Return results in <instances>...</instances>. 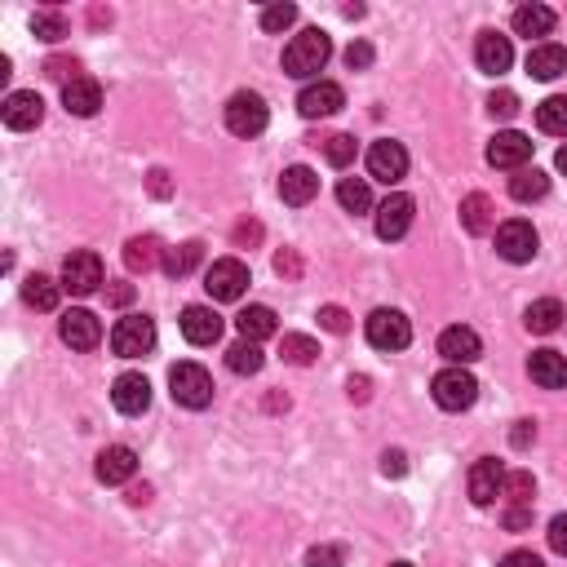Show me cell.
Wrapping results in <instances>:
<instances>
[{"label":"cell","instance_id":"obj_1","mask_svg":"<svg viewBox=\"0 0 567 567\" xmlns=\"http://www.w3.org/2000/svg\"><path fill=\"white\" fill-rule=\"evenodd\" d=\"M328 58H333V40L319 32V27H306L302 36L288 40V49H284V76L311 80V76H319V71H324Z\"/></svg>","mask_w":567,"mask_h":567},{"label":"cell","instance_id":"obj_2","mask_svg":"<svg viewBox=\"0 0 567 567\" xmlns=\"http://www.w3.org/2000/svg\"><path fill=\"white\" fill-rule=\"evenodd\" d=\"M169 395L182 408H209L213 404V377L200 364H173L169 368Z\"/></svg>","mask_w":567,"mask_h":567},{"label":"cell","instance_id":"obj_3","mask_svg":"<svg viewBox=\"0 0 567 567\" xmlns=\"http://www.w3.org/2000/svg\"><path fill=\"white\" fill-rule=\"evenodd\" d=\"M111 350L120 359H142L156 350V319L147 315H125L116 328H111Z\"/></svg>","mask_w":567,"mask_h":567},{"label":"cell","instance_id":"obj_4","mask_svg":"<svg viewBox=\"0 0 567 567\" xmlns=\"http://www.w3.org/2000/svg\"><path fill=\"white\" fill-rule=\"evenodd\" d=\"M430 395L443 412H466L474 399H479V381H474L466 368H443V373L430 381Z\"/></svg>","mask_w":567,"mask_h":567},{"label":"cell","instance_id":"obj_5","mask_svg":"<svg viewBox=\"0 0 567 567\" xmlns=\"http://www.w3.org/2000/svg\"><path fill=\"white\" fill-rule=\"evenodd\" d=\"M266 120H271V111H266L262 94L240 89V94L226 102V129H231L235 138H257V133L266 129Z\"/></svg>","mask_w":567,"mask_h":567},{"label":"cell","instance_id":"obj_6","mask_svg":"<svg viewBox=\"0 0 567 567\" xmlns=\"http://www.w3.org/2000/svg\"><path fill=\"white\" fill-rule=\"evenodd\" d=\"M204 288H209L213 302H240L244 288H249V266L240 257H222L204 271Z\"/></svg>","mask_w":567,"mask_h":567},{"label":"cell","instance_id":"obj_7","mask_svg":"<svg viewBox=\"0 0 567 567\" xmlns=\"http://www.w3.org/2000/svg\"><path fill=\"white\" fill-rule=\"evenodd\" d=\"M536 249H541V240H536V226L532 222L510 218V222L497 226V253L505 257V262L523 266V262H532V257H536Z\"/></svg>","mask_w":567,"mask_h":567},{"label":"cell","instance_id":"obj_8","mask_svg":"<svg viewBox=\"0 0 567 567\" xmlns=\"http://www.w3.org/2000/svg\"><path fill=\"white\" fill-rule=\"evenodd\" d=\"M368 342H373L377 350H404L412 342V324H408V315L404 311H373L368 315Z\"/></svg>","mask_w":567,"mask_h":567},{"label":"cell","instance_id":"obj_9","mask_svg":"<svg viewBox=\"0 0 567 567\" xmlns=\"http://www.w3.org/2000/svg\"><path fill=\"white\" fill-rule=\"evenodd\" d=\"M98 284H102V257L89 249H76L63 262V288L76 297H89V293H98Z\"/></svg>","mask_w":567,"mask_h":567},{"label":"cell","instance_id":"obj_10","mask_svg":"<svg viewBox=\"0 0 567 567\" xmlns=\"http://www.w3.org/2000/svg\"><path fill=\"white\" fill-rule=\"evenodd\" d=\"M368 173H373L377 182H386V187H395V182L408 173V151H404V142H395V138L373 142V147H368Z\"/></svg>","mask_w":567,"mask_h":567},{"label":"cell","instance_id":"obj_11","mask_svg":"<svg viewBox=\"0 0 567 567\" xmlns=\"http://www.w3.org/2000/svg\"><path fill=\"white\" fill-rule=\"evenodd\" d=\"M342 107H346V94H342V85H333V80H315V85H306L302 94H297V111H302L306 120H328Z\"/></svg>","mask_w":567,"mask_h":567},{"label":"cell","instance_id":"obj_12","mask_svg":"<svg viewBox=\"0 0 567 567\" xmlns=\"http://www.w3.org/2000/svg\"><path fill=\"white\" fill-rule=\"evenodd\" d=\"M412 213H417L412 195H404V191L386 195V200L377 204V235L381 240H404L408 226H412Z\"/></svg>","mask_w":567,"mask_h":567},{"label":"cell","instance_id":"obj_13","mask_svg":"<svg viewBox=\"0 0 567 567\" xmlns=\"http://www.w3.org/2000/svg\"><path fill=\"white\" fill-rule=\"evenodd\" d=\"M528 160H532V138H523V133L505 129V133H497V138L488 142V164H492V169L519 173V169H528Z\"/></svg>","mask_w":567,"mask_h":567},{"label":"cell","instance_id":"obj_14","mask_svg":"<svg viewBox=\"0 0 567 567\" xmlns=\"http://www.w3.org/2000/svg\"><path fill=\"white\" fill-rule=\"evenodd\" d=\"M111 404L125 412V417H142L151 408V381L142 373H120L116 386H111Z\"/></svg>","mask_w":567,"mask_h":567},{"label":"cell","instance_id":"obj_15","mask_svg":"<svg viewBox=\"0 0 567 567\" xmlns=\"http://www.w3.org/2000/svg\"><path fill=\"white\" fill-rule=\"evenodd\" d=\"M439 355L448 359L452 368H466V364H474V359L483 355V342H479V333L474 328H443L439 333Z\"/></svg>","mask_w":567,"mask_h":567},{"label":"cell","instance_id":"obj_16","mask_svg":"<svg viewBox=\"0 0 567 567\" xmlns=\"http://www.w3.org/2000/svg\"><path fill=\"white\" fill-rule=\"evenodd\" d=\"M58 337H63L71 350H94L102 342V324L94 311H67L58 319Z\"/></svg>","mask_w":567,"mask_h":567},{"label":"cell","instance_id":"obj_17","mask_svg":"<svg viewBox=\"0 0 567 567\" xmlns=\"http://www.w3.org/2000/svg\"><path fill=\"white\" fill-rule=\"evenodd\" d=\"M0 120H5L9 129H36L40 120H45V102H40L36 89H18V94L5 98V107H0Z\"/></svg>","mask_w":567,"mask_h":567},{"label":"cell","instance_id":"obj_18","mask_svg":"<svg viewBox=\"0 0 567 567\" xmlns=\"http://www.w3.org/2000/svg\"><path fill=\"white\" fill-rule=\"evenodd\" d=\"M501 488H505V466L497 457H483V461H474V470H470V501L474 505H492L501 497Z\"/></svg>","mask_w":567,"mask_h":567},{"label":"cell","instance_id":"obj_19","mask_svg":"<svg viewBox=\"0 0 567 567\" xmlns=\"http://www.w3.org/2000/svg\"><path fill=\"white\" fill-rule=\"evenodd\" d=\"M474 63H479V71H488V76H501V71H510V63H514L510 36H501V32H479V45H474Z\"/></svg>","mask_w":567,"mask_h":567},{"label":"cell","instance_id":"obj_20","mask_svg":"<svg viewBox=\"0 0 567 567\" xmlns=\"http://www.w3.org/2000/svg\"><path fill=\"white\" fill-rule=\"evenodd\" d=\"M182 337L191 346H213L222 337V315L213 306H187L182 311Z\"/></svg>","mask_w":567,"mask_h":567},{"label":"cell","instance_id":"obj_21","mask_svg":"<svg viewBox=\"0 0 567 567\" xmlns=\"http://www.w3.org/2000/svg\"><path fill=\"white\" fill-rule=\"evenodd\" d=\"M63 107L71 111V116H80V120L98 116V107H102V85H98L94 76H76L71 85H63Z\"/></svg>","mask_w":567,"mask_h":567},{"label":"cell","instance_id":"obj_22","mask_svg":"<svg viewBox=\"0 0 567 567\" xmlns=\"http://www.w3.org/2000/svg\"><path fill=\"white\" fill-rule=\"evenodd\" d=\"M528 373L541 390H567V355H559V350H536L528 359Z\"/></svg>","mask_w":567,"mask_h":567},{"label":"cell","instance_id":"obj_23","mask_svg":"<svg viewBox=\"0 0 567 567\" xmlns=\"http://www.w3.org/2000/svg\"><path fill=\"white\" fill-rule=\"evenodd\" d=\"M280 195H284V204H293V209L311 204L315 195H319V173H315V169H306V164H293V169H284Z\"/></svg>","mask_w":567,"mask_h":567},{"label":"cell","instance_id":"obj_24","mask_svg":"<svg viewBox=\"0 0 567 567\" xmlns=\"http://www.w3.org/2000/svg\"><path fill=\"white\" fill-rule=\"evenodd\" d=\"M133 474H138V457H133V448H125V443L102 448V457H98V479L102 483H129Z\"/></svg>","mask_w":567,"mask_h":567},{"label":"cell","instance_id":"obj_25","mask_svg":"<svg viewBox=\"0 0 567 567\" xmlns=\"http://www.w3.org/2000/svg\"><path fill=\"white\" fill-rule=\"evenodd\" d=\"M125 266L133 275H147V271H156V266H164V249H160L156 235H133L125 244Z\"/></svg>","mask_w":567,"mask_h":567},{"label":"cell","instance_id":"obj_26","mask_svg":"<svg viewBox=\"0 0 567 567\" xmlns=\"http://www.w3.org/2000/svg\"><path fill=\"white\" fill-rule=\"evenodd\" d=\"M461 226H466L470 235H488L492 226H497V204H492L483 191L466 195V200H461Z\"/></svg>","mask_w":567,"mask_h":567},{"label":"cell","instance_id":"obj_27","mask_svg":"<svg viewBox=\"0 0 567 567\" xmlns=\"http://www.w3.org/2000/svg\"><path fill=\"white\" fill-rule=\"evenodd\" d=\"M510 23H514V32H519V36L532 40V36H550L554 23H559V14H554L550 5H519Z\"/></svg>","mask_w":567,"mask_h":567},{"label":"cell","instance_id":"obj_28","mask_svg":"<svg viewBox=\"0 0 567 567\" xmlns=\"http://www.w3.org/2000/svg\"><path fill=\"white\" fill-rule=\"evenodd\" d=\"M235 328H240L244 342H266V337H275V311L271 306H244L240 315H235Z\"/></svg>","mask_w":567,"mask_h":567},{"label":"cell","instance_id":"obj_29","mask_svg":"<svg viewBox=\"0 0 567 567\" xmlns=\"http://www.w3.org/2000/svg\"><path fill=\"white\" fill-rule=\"evenodd\" d=\"M200 262H204L200 240H187V244H178V249H164V275H169V280H187Z\"/></svg>","mask_w":567,"mask_h":567},{"label":"cell","instance_id":"obj_30","mask_svg":"<svg viewBox=\"0 0 567 567\" xmlns=\"http://www.w3.org/2000/svg\"><path fill=\"white\" fill-rule=\"evenodd\" d=\"M528 71L536 80H559L567 71V49L563 45H536L528 54Z\"/></svg>","mask_w":567,"mask_h":567},{"label":"cell","instance_id":"obj_31","mask_svg":"<svg viewBox=\"0 0 567 567\" xmlns=\"http://www.w3.org/2000/svg\"><path fill=\"white\" fill-rule=\"evenodd\" d=\"M563 306L554 302V297H541V302H532L528 306V315H523V324L532 328V333H541V337H550V333H559V324H563Z\"/></svg>","mask_w":567,"mask_h":567},{"label":"cell","instance_id":"obj_32","mask_svg":"<svg viewBox=\"0 0 567 567\" xmlns=\"http://www.w3.org/2000/svg\"><path fill=\"white\" fill-rule=\"evenodd\" d=\"M262 364H266V355H262V346L257 342H235L231 350H226V368H231L235 377H253V373H262Z\"/></svg>","mask_w":567,"mask_h":567},{"label":"cell","instance_id":"obj_33","mask_svg":"<svg viewBox=\"0 0 567 567\" xmlns=\"http://www.w3.org/2000/svg\"><path fill=\"white\" fill-rule=\"evenodd\" d=\"M510 195L519 204H532V200H545V195H550V178H545L541 169H519L510 178Z\"/></svg>","mask_w":567,"mask_h":567},{"label":"cell","instance_id":"obj_34","mask_svg":"<svg viewBox=\"0 0 567 567\" xmlns=\"http://www.w3.org/2000/svg\"><path fill=\"white\" fill-rule=\"evenodd\" d=\"M337 204H342L346 213H368L373 209V187H368V178H342L337 182Z\"/></svg>","mask_w":567,"mask_h":567},{"label":"cell","instance_id":"obj_35","mask_svg":"<svg viewBox=\"0 0 567 567\" xmlns=\"http://www.w3.org/2000/svg\"><path fill=\"white\" fill-rule=\"evenodd\" d=\"M58 293H63V284H54L49 275H27V284H23V302L36 306V311H54Z\"/></svg>","mask_w":567,"mask_h":567},{"label":"cell","instance_id":"obj_36","mask_svg":"<svg viewBox=\"0 0 567 567\" xmlns=\"http://www.w3.org/2000/svg\"><path fill=\"white\" fill-rule=\"evenodd\" d=\"M536 125H541V133H554V138H567V98H563V94L545 98L541 107H536Z\"/></svg>","mask_w":567,"mask_h":567},{"label":"cell","instance_id":"obj_37","mask_svg":"<svg viewBox=\"0 0 567 567\" xmlns=\"http://www.w3.org/2000/svg\"><path fill=\"white\" fill-rule=\"evenodd\" d=\"M280 355L288 359V364L306 368V364H315V359H319V342H315V337H306V333H284Z\"/></svg>","mask_w":567,"mask_h":567},{"label":"cell","instance_id":"obj_38","mask_svg":"<svg viewBox=\"0 0 567 567\" xmlns=\"http://www.w3.org/2000/svg\"><path fill=\"white\" fill-rule=\"evenodd\" d=\"M532 492H536V479L528 470H514V474H505V488H501V497H510V505H532Z\"/></svg>","mask_w":567,"mask_h":567},{"label":"cell","instance_id":"obj_39","mask_svg":"<svg viewBox=\"0 0 567 567\" xmlns=\"http://www.w3.org/2000/svg\"><path fill=\"white\" fill-rule=\"evenodd\" d=\"M355 138L350 133H333V138H324V160L333 164V169H346L350 160H355Z\"/></svg>","mask_w":567,"mask_h":567},{"label":"cell","instance_id":"obj_40","mask_svg":"<svg viewBox=\"0 0 567 567\" xmlns=\"http://www.w3.org/2000/svg\"><path fill=\"white\" fill-rule=\"evenodd\" d=\"M32 32H36L40 40H49V45H54V40H63L71 27H67L63 14H54V9H40V14L32 18Z\"/></svg>","mask_w":567,"mask_h":567},{"label":"cell","instance_id":"obj_41","mask_svg":"<svg viewBox=\"0 0 567 567\" xmlns=\"http://www.w3.org/2000/svg\"><path fill=\"white\" fill-rule=\"evenodd\" d=\"M297 23V5H266L262 9V32H284Z\"/></svg>","mask_w":567,"mask_h":567},{"label":"cell","instance_id":"obj_42","mask_svg":"<svg viewBox=\"0 0 567 567\" xmlns=\"http://www.w3.org/2000/svg\"><path fill=\"white\" fill-rule=\"evenodd\" d=\"M488 111L497 120H514L519 116V94H510V89H497V94L488 98Z\"/></svg>","mask_w":567,"mask_h":567},{"label":"cell","instance_id":"obj_43","mask_svg":"<svg viewBox=\"0 0 567 567\" xmlns=\"http://www.w3.org/2000/svg\"><path fill=\"white\" fill-rule=\"evenodd\" d=\"M346 554L337 550V545H315L311 554H306V567H342Z\"/></svg>","mask_w":567,"mask_h":567},{"label":"cell","instance_id":"obj_44","mask_svg":"<svg viewBox=\"0 0 567 567\" xmlns=\"http://www.w3.org/2000/svg\"><path fill=\"white\" fill-rule=\"evenodd\" d=\"M319 324H324L328 333H337V337L350 333V315L342 311V306H319Z\"/></svg>","mask_w":567,"mask_h":567},{"label":"cell","instance_id":"obj_45","mask_svg":"<svg viewBox=\"0 0 567 567\" xmlns=\"http://www.w3.org/2000/svg\"><path fill=\"white\" fill-rule=\"evenodd\" d=\"M505 532H528L532 528V505H510V510L501 514Z\"/></svg>","mask_w":567,"mask_h":567},{"label":"cell","instance_id":"obj_46","mask_svg":"<svg viewBox=\"0 0 567 567\" xmlns=\"http://www.w3.org/2000/svg\"><path fill=\"white\" fill-rule=\"evenodd\" d=\"M45 76H49V80H63V85H71V80L80 76V71H76V58H49V63H45Z\"/></svg>","mask_w":567,"mask_h":567},{"label":"cell","instance_id":"obj_47","mask_svg":"<svg viewBox=\"0 0 567 567\" xmlns=\"http://www.w3.org/2000/svg\"><path fill=\"white\" fill-rule=\"evenodd\" d=\"M368 63H373V45H368V40H355V45L346 49V67L350 71H364Z\"/></svg>","mask_w":567,"mask_h":567},{"label":"cell","instance_id":"obj_48","mask_svg":"<svg viewBox=\"0 0 567 567\" xmlns=\"http://www.w3.org/2000/svg\"><path fill=\"white\" fill-rule=\"evenodd\" d=\"M275 275H284V280H297V275H302V257H297L293 249L275 253Z\"/></svg>","mask_w":567,"mask_h":567},{"label":"cell","instance_id":"obj_49","mask_svg":"<svg viewBox=\"0 0 567 567\" xmlns=\"http://www.w3.org/2000/svg\"><path fill=\"white\" fill-rule=\"evenodd\" d=\"M545 536H550V550L554 554H567V514H554L550 532H545Z\"/></svg>","mask_w":567,"mask_h":567},{"label":"cell","instance_id":"obj_50","mask_svg":"<svg viewBox=\"0 0 567 567\" xmlns=\"http://www.w3.org/2000/svg\"><path fill=\"white\" fill-rule=\"evenodd\" d=\"M381 474H390V479H399V474H408V457L399 448L381 452Z\"/></svg>","mask_w":567,"mask_h":567},{"label":"cell","instance_id":"obj_51","mask_svg":"<svg viewBox=\"0 0 567 567\" xmlns=\"http://www.w3.org/2000/svg\"><path fill=\"white\" fill-rule=\"evenodd\" d=\"M231 240L240 244V249H249V244L262 240V226H257V222H240V226H235V231H231Z\"/></svg>","mask_w":567,"mask_h":567},{"label":"cell","instance_id":"obj_52","mask_svg":"<svg viewBox=\"0 0 567 567\" xmlns=\"http://www.w3.org/2000/svg\"><path fill=\"white\" fill-rule=\"evenodd\" d=\"M501 567H545V563H541V554H532V550H510L501 559Z\"/></svg>","mask_w":567,"mask_h":567},{"label":"cell","instance_id":"obj_53","mask_svg":"<svg viewBox=\"0 0 567 567\" xmlns=\"http://www.w3.org/2000/svg\"><path fill=\"white\" fill-rule=\"evenodd\" d=\"M532 439H536V421H514V430H510V443H514V448H528Z\"/></svg>","mask_w":567,"mask_h":567},{"label":"cell","instance_id":"obj_54","mask_svg":"<svg viewBox=\"0 0 567 567\" xmlns=\"http://www.w3.org/2000/svg\"><path fill=\"white\" fill-rule=\"evenodd\" d=\"M346 395L355 399V404H368V395H373V381H368V377H350L346 381Z\"/></svg>","mask_w":567,"mask_h":567},{"label":"cell","instance_id":"obj_55","mask_svg":"<svg viewBox=\"0 0 567 567\" xmlns=\"http://www.w3.org/2000/svg\"><path fill=\"white\" fill-rule=\"evenodd\" d=\"M147 187H151V195H156V200H164V195L173 191V187H169V173H164V169H151V173H147Z\"/></svg>","mask_w":567,"mask_h":567},{"label":"cell","instance_id":"obj_56","mask_svg":"<svg viewBox=\"0 0 567 567\" xmlns=\"http://www.w3.org/2000/svg\"><path fill=\"white\" fill-rule=\"evenodd\" d=\"M107 302L129 306V302H133V284H116V288H107Z\"/></svg>","mask_w":567,"mask_h":567},{"label":"cell","instance_id":"obj_57","mask_svg":"<svg viewBox=\"0 0 567 567\" xmlns=\"http://www.w3.org/2000/svg\"><path fill=\"white\" fill-rule=\"evenodd\" d=\"M151 501V483H133L129 488V505H147Z\"/></svg>","mask_w":567,"mask_h":567},{"label":"cell","instance_id":"obj_58","mask_svg":"<svg viewBox=\"0 0 567 567\" xmlns=\"http://www.w3.org/2000/svg\"><path fill=\"white\" fill-rule=\"evenodd\" d=\"M554 169H559V173H567V142L559 147V156H554Z\"/></svg>","mask_w":567,"mask_h":567},{"label":"cell","instance_id":"obj_59","mask_svg":"<svg viewBox=\"0 0 567 567\" xmlns=\"http://www.w3.org/2000/svg\"><path fill=\"white\" fill-rule=\"evenodd\" d=\"M89 18H94V27H102V23H111V9H94Z\"/></svg>","mask_w":567,"mask_h":567},{"label":"cell","instance_id":"obj_60","mask_svg":"<svg viewBox=\"0 0 567 567\" xmlns=\"http://www.w3.org/2000/svg\"><path fill=\"white\" fill-rule=\"evenodd\" d=\"M390 567H412V563H390Z\"/></svg>","mask_w":567,"mask_h":567}]
</instances>
